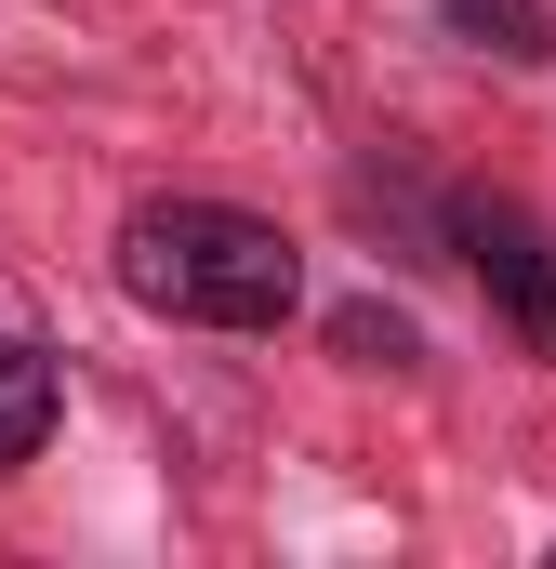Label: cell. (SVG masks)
<instances>
[{
    "mask_svg": "<svg viewBox=\"0 0 556 569\" xmlns=\"http://www.w3.org/2000/svg\"><path fill=\"white\" fill-rule=\"evenodd\" d=\"M67 425V371L27 345V331H0V477L13 463H40V437Z\"/></svg>",
    "mask_w": 556,
    "mask_h": 569,
    "instance_id": "3",
    "label": "cell"
},
{
    "mask_svg": "<svg viewBox=\"0 0 556 569\" xmlns=\"http://www.w3.org/2000/svg\"><path fill=\"white\" fill-rule=\"evenodd\" d=\"M107 266H120V305L159 331H278L305 305L291 226L239 212V199H133Z\"/></svg>",
    "mask_w": 556,
    "mask_h": 569,
    "instance_id": "1",
    "label": "cell"
},
{
    "mask_svg": "<svg viewBox=\"0 0 556 569\" xmlns=\"http://www.w3.org/2000/svg\"><path fill=\"white\" fill-rule=\"evenodd\" d=\"M450 252L477 266L490 318H504L530 358H556V226L544 212H517V199H450Z\"/></svg>",
    "mask_w": 556,
    "mask_h": 569,
    "instance_id": "2",
    "label": "cell"
},
{
    "mask_svg": "<svg viewBox=\"0 0 556 569\" xmlns=\"http://www.w3.org/2000/svg\"><path fill=\"white\" fill-rule=\"evenodd\" d=\"M437 27L464 53H504V67H544L556 53V0H437Z\"/></svg>",
    "mask_w": 556,
    "mask_h": 569,
    "instance_id": "4",
    "label": "cell"
},
{
    "mask_svg": "<svg viewBox=\"0 0 556 569\" xmlns=\"http://www.w3.org/2000/svg\"><path fill=\"white\" fill-rule=\"evenodd\" d=\"M331 345H345L358 371H424V331L398 318V305H345V318H331Z\"/></svg>",
    "mask_w": 556,
    "mask_h": 569,
    "instance_id": "5",
    "label": "cell"
}]
</instances>
